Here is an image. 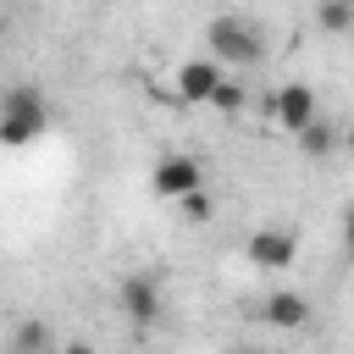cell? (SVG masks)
I'll return each instance as SVG.
<instances>
[{
  "label": "cell",
  "mask_w": 354,
  "mask_h": 354,
  "mask_svg": "<svg viewBox=\"0 0 354 354\" xmlns=\"http://www.w3.org/2000/svg\"><path fill=\"white\" fill-rule=\"evenodd\" d=\"M44 348H55V332L44 321H22L11 332V343H6V354H44Z\"/></svg>",
  "instance_id": "30bf717a"
},
{
  "label": "cell",
  "mask_w": 354,
  "mask_h": 354,
  "mask_svg": "<svg viewBox=\"0 0 354 354\" xmlns=\"http://www.w3.org/2000/svg\"><path fill=\"white\" fill-rule=\"evenodd\" d=\"M343 254L354 260V199H348V210H343Z\"/></svg>",
  "instance_id": "5bb4252c"
},
{
  "label": "cell",
  "mask_w": 354,
  "mask_h": 354,
  "mask_svg": "<svg viewBox=\"0 0 354 354\" xmlns=\"http://www.w3.org/2000/svg\"><path fill=\"white\" fill-rule=\"evenodd\" d=\"M243 254H249V266H260V271H288L293 254H299V232H293V227H260V232H249Z\"/></svg>",
  "instance_id": "5b68a950"
},
{
  "label": "cell",
  "mask_w": 354,
  "mask_h": 354,
  "mask_svg": "<svg viewBox=\"0 0 354 354\" xmlns=\"http://www.w3.org/2000/svg\"><path fill=\"white\" fill-rule=\"evenodd\" d=\"M343 149H348V155H354V127H348V133H343Z\"/></svg>",
  "instance_id": "9a60e30c"
},
{
  "label": "cell",
  "mask_w": 354,
  "mask_h": 354,
  "mask_svg": "<svg viewBox=\"0 0 354 354\" xmlns=\"http://www.w3.org/2000/svg\"><path fill=\"white\" fill-rule=\"evenodd\" d=\"M44 122H50V105H44L39 88H28V83L6 88V100H0V144H6V149L33 144V138L44 133Z\"/></svg>",
  "instance_id": "6da1fadb"
},
{
  "label": "cell",
  "mask_w": 354,
  "mask_h": 354,
  "mask_svg": "<svg viewBox=\"0 0 354 354\" xmlns=\"http://www.w3.org/2000/svg\"><path fill=\"white\" fill-rule=\"evenodd\" d=\"M315 28L321 33H354V6L348 0H321L315 6Z\"/></svg>",
  "instance_id": "8fae6325"
},
{
  "label": "cell",
  "mask_w": 354,
  "mask_h": 354,
  "mask_svg": "<svg viewBox=\"0 0 354 354\" xmlns=\"http://www.w3.org/2000/svg\"><path fill=\"white\" fill-rule=\"evenodd\" d=\"M177 205H183V216H188L194 227H199V221H210V194H205V188H194V194H183Z\"/></svg>",
  "instance_id": "4fadbf2b"
},
{
  "label": "cell",
  "mask_w": 354,
  "mask_h": 354,
  "mask_svg": "<svg viewBox=\"0 0 354 354\" xmlns=\"http://www.w3.org/2000/svg\"><path fill=\"white\" fill-rule=\"evenodd\" d=\"M243 100H249V94H243V83H238V77H221V83H216V94H210V111L238 116V111H243Z\"/></svg>",
  "instance_id": "7c38bea8"
},
{
  "label": "cell",
  "mask_w": 354,
  "mask_h": 354,
  "mask_svg": "<svg viewBox=\"0 0 354 354\" xmlns=\"http://www.w3.org/2000/svg\"><path fill=\"white\" fill-rule=\"evenodd\" d=\"M348 6H354V0H348Z\"/></svg>",
  "instance_id": "2e32d148"
},
{
  "label": "cell",
  "mask_w": 354,
  "mask_h": 354,
  "mask_svg": "<svg viewBox=\"0 0 354 354\" xmlns=\"http://www.w3.org/2000/svg\"><path fill=\"white\" fill-rule=\"evenodd\" d=\"M293 144H299V155H310V160H326V155L343 144V133H337L332 122H321V116H315L310 127H299V133H293Z\"/></svg>",
  "instance_id": "9c48e42d"
},
{
  "label": "cell",
  "mask_w": 354,
  "mask_h": 354,
  "mask_svg": "<svg viewBox=\"0 0 354 354\" xmlns=\"http://www.w3.org/2000/svg\"><path fill=\"white\" fill-rule=\"evenodd\" d=\"M149 188H155L160 199H183V194L205 188V166H199L194 155H160V160L149 166Z\"/></svg>",
  "instance_id": "277c9868"
},
{
  "label": "cell",
  "mask_w": 354,
  "mask_h": 354,
  "mask_svg": "<svg viewBox=\"0 0 354 354\" xmlns=\"http://www.w3.org/2000/svg\"><path fill=\"white\" fill-rule=\"evenodd\" d=\"M260 315H266V326L293 332V326H304V321H310V299H304V293H293V288H277V293H266Z\"/></svg>",
  "instance_id": "ba28073f"
},
{
  "label": "cell",
  "mask_w": 354,
  "mask_h": 354,
  "mask_svg": "<svg viewBox=\"0 0 354 354\" xmlns=\"http://www.w3.org/2000/svg\"><path fill=\"white\" fill-rule=\"evenodd\" d=\"M205 44H210V55H216L221 66H254V61L266 55L260 28L243 22V17H216V22L205 28Z\"/></svg>",
  "instance_id": "7a4b0ae2"
},
{
  "label": "cell",
  "mask_w": 354,
  "mask_h": 354,
  "mask_svg": "<svg viewBox=\"0 0 354 354\" xmlns=\"http://www.w3.org/2000/svg\"><path fill=\"white\" fill-rule=\"evenodd\" d=\"M116 304H122V315H127L133 326H155V321H160V282H155L149 271H133V277H122Z\"/></svg>",
  "instance_id": "8992f818"
},
{
  "label": "cell",
  "mask_w": 354,
  "mask_h": 354,
  "mask_svg": "<svg viewBox=\"0 0 354 354\" xmlns=\"http://www.w3.org/2000/svg\"><path fill=\"white\" fill-rule=\"evenodd\" d=\"M266 116H271L282 133L310 127V122L321 116V111H315V88H310V83H299V77H293V83H282V88H271V94H266Z\"/></svg>",
  "instance_id": "3957f363"
},
{
  "label": "cell",
  "mask_w": 354,
  "mask_h": 354,
  "mask_svg": "<svg viewBox=\"0 0 354 354\" xmlns=\"http://www.w3.org/2000/svg\"><path fill=\"white\" fill-rule=\"evenodd\" d=\"M216 83H221V61L216 55H194V61L177 66V100L183 105H210Z\"/></svg>",
  "instance_id": "52a82bcc"
}]
</instances>
